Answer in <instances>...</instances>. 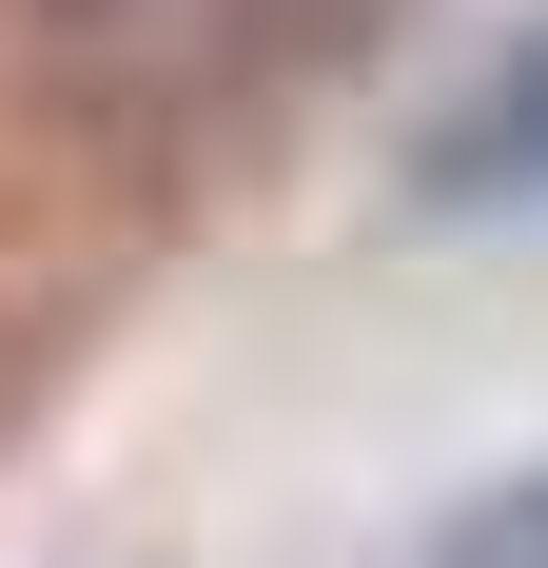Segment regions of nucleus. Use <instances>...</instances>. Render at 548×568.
<instances>
[{
  "label": "nucleus",
  "instance_id": "obj_1",
  "mask_svg": "<svg viewBox=\"0 0 548 568\" xmlns=\"http://www.w3.org/2000/svg\"><path fill=\"white\" fill-rule=\"evenodd\" d=\"M0 40L40 79H79V99H118V118H176V99L274 79V59H333L353 0H0Z\"/></svg>",
  "mask_w": 548,
  "mask_h": 568
},
{
  "label": "nucleus",
  "instance_id": "obj_2",
  "mask_svg": "<svg viewBox=\"0 0 548 568\" xmlns=\"http://www.w3.org/2000/svg\"><path fill=\"white\" fill-rule=\"evenodd\" d=\"M412 568H548V470H509V490H450V529Z\"/></svg>",
  "mask_w": 548,
  "mask_h": 568
}]
</instances>
